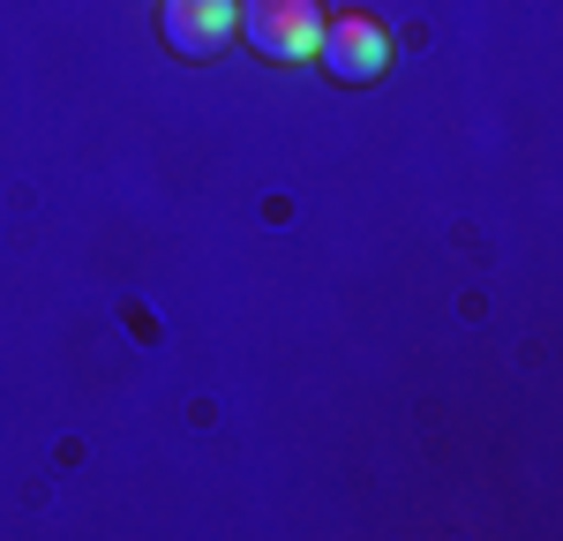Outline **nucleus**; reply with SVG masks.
I'll return each instance as SVG.
<instances>
[{
	"mask_svg": "<svg viewBox=\"0 0 563 541\" xmlns=\"http://www.w3.org/2000/svg\"><path fill=\"white\" fill-rule=\"evenodd\" d=\"M233 38L256 60H316L323 38V0H233Z\"/></svg>",
	"mask_w": 563,
	"mask_h": 541,
	"instance_id": "nucleus-1",
	"label": "nucleus"
},
{
	"mask_svg": "<svg viewBox=\"0 0 563 541\" xmlns=\"http://www.w3.org/2000/svg\"><path fill=\"white\" fill-rule=\"evenodd\" d=\"M316 60L331 84H376L390 68V31L376 15H323V38H316Z\"/></svg>",
	"mask_w": 563,
	"mask_h": 541,
	"instance_id": "nucleus-2",
	"label": "nucleus"
},
{
	"mask_svg": "<svg viewBox=\"0 0 563 541\" xmlns=\"http://www.w3.org/2000/svg\"><path fill=\"white\" fill-rule=\"evenodd\" d=\"M158 38L174 45L180 60H218L233 45V0H166Z\"/></svg>",
	"mask_w": 563,
	"mask_h": 541,
	"instance_id": "nucleus-3",
	"label": "nucleus"
}]
</instances>
